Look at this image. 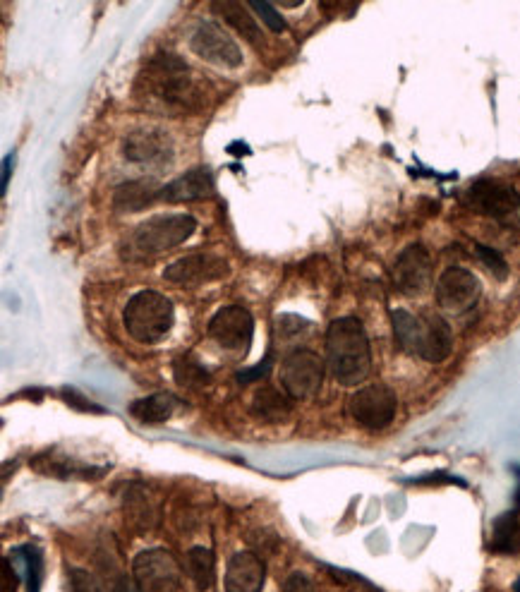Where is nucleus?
<instances>
[{"label": "nucleus", "instance_id": "1", "mask_svg": "<svg viewBox=\"0 0 520 592\" xmlns=\"http://www.w3.org/2000/svg\"><path fill=\"white\" fill-rule=\"evenodd\" d=\"M137 94L159 106L168 116L197 113L207 104L204 84L175 53H156L147 60L139 75Z\"/></svg>", "mask_w": 520, "mask_h": 592}, {"label": "nucleus", "instance_id": "2", "mask_svg": "<svg viewBox=\"0 0 520 592\" xmlns=\"http://www.w3.org/2000/svg\"><path fill=\"white\" fill-rule=\"evenodd\" d=\"M326 362L343 386L360 384L370 374L372 348L365 326L355 317L334 319L326 331Z\"/></svg>", "mask_w": 520, "mask_h": 592}, {"label": "nucleus", "instance_id": "3", "mask_svg": "<svg viewBox=\"0 0 520 592\" xmlns=\"http://www.w3.org/2000/svg\"><path fill=\"white\" fill-rule=\"evenodd\" d=\"M391 324L396 343L405 353H415L417 358L427 362H441L451 355V326L444 317H439V314L429 312L417 317V314L408 310H393Z\"/></svg>", "mask_w": 520, "mask_h": 592}, {"label": "nucleus", "instance_id": "4", "mask_svg": "<svg viewBox=\"0 0 520 592\" xmlns=\"http://www.w3.org/2000/svg\"><path fill=\"white\" fill-rule=\"evenodd\" d=\"M123 324L139 343H156L168 336L175 324V307L166 295L156 291H139L125 305Z\"/></svg>", "mask_w": 520, "mask_h": 592}, {"label": "nucleus", "instance_id": "5", "mask_svg": "<svg viewBox=\"0 0 520 592\" xmlns=\"http://www.w3.org/2000/svg\"><path fill=\"white\" fill-rule=\"evenodd\" d=\"M197 231L195 216L190 214H163L144 221L135 231V245L147 255H159L173 247L183 245Z\"/></svg>", "mask_w": 520, "mask_h": 592}, {"label": "nucleus", "instance_id": "6", "mask_svg": "<svg viewBox=\"0 0 520 592\" xmlns=\"http://www.w3.org/2000/svg\"><path fill=\"white\" fill-rule=\"evenodd\" d=\"M324 384V360L312 350H293L281 365V386L295 401L319 394Z\"/></svg>", "mask_w": 520, "mask_h": 592}, {"label": "nucleus", "instance_id": "7", "mask_svg": "<svg viewBox=\"0 0 520 592\" xmlns=\"http://www.w3.org/2000/svg\"><path fill=\"white\" fill-rule=\"evenodd\" d=\"M135 583L142 592H178L183 583V569L166 549L139 552L135 564Z\"/></svg>", "mask_w": 520, "mask_h": 592}, {"label": "nucleus", "instance_id": "8", "mask_svg": "<svg viewBox=\"0 0 520 592\" xmlns=\"http://www.w3.org/2000/svg\"><path fill=\"white\" fill-rule=\"evenodd\" d=\"M398 398L386 384H372L350 398V415L365 430H384L396 418Z\"/></svg>", "mask_w": 520, "mask_h": 592}, {"label": "nucleus", "instance_id": "9", "mask_svg": "<svg viewBox=\"0 0 520 592\" xmlns=\"http://www.w3.org/2000/svg\"><path fill=\"white\" fill-rule=\"evenodd\" d=\"M190 48L197 53L199 58L207 60L211 65H219V68L235 70L243 65V51L235 44L233 36L223 32L221 24L216 22H202L195 29L190 39Z\"/></svg>", "mask_w": 520, "mask_h": 592}, {"label": "nucleus", "instance_id": "10", "mask_svg": "<svg viewBox=\"0 0 520 592\" xmlns=\"http://www.w3.org/2000/svg\"><path fill=\"white\" fill-rule=\"evenodd\" d=\"M123 159L142 166H163L173 159V140L161 128H137L128 132L120 144Z\"/></svg>", "mask_w": 520, "mask_h": 592}, {"label": "nucleus", "instance_id": "11", "mask_svg": "<svg viewBox=\"0 0 520 592\" xmlns=\"http://www.w3.org/2000/svg\"><path fill=\"white\" fill-rule=\"evenodd\" d=\"M209 336L226 350H245L250 348L252 336H255V319L240 305L223 307L211 317Z\"/></svg>", "mask_w": 520, "mask_h": 592}, {"label": "nucleus", "instance_id": "12", "mask_svg": "<svg viewBox=\"0 0 520 592\" xmlns=\"http://www.w3.org/2000/svg\"><path fill=\"white\" fill-rule=\"evenodd\" d=\"M228 262L214 252H197L187 255L163 271V279L175 283V286H204V283L219 281L228 276Z\"/></svg>", "mask_w": 520, "mask_h": 592}, {"label": "nucleus", "instance_id": "13", "mask_svg": "<svg viewBox=\"0 0 520 592\" xmlns=\"http://www.w3.org/2000/svg\"><path fill=\"white\" fill-rule=\"evenodd\" d=\"M393 283L403 295H422L432 283V257L425 245H408L393 264Z\"/></svg>", "mask_w": 520, "mask_h": 592}, {"label": "nucleus", "instance_id": "14", "mask_svg": "<svg viewBox=\"0 0 520 592\" xmlns=\"http://www.w3.org/2000/svg\"><path fill=\"white\" fill-rule=\"evenodd\" d=\"M465 204L475 214L506 219L513 211L520 209V195L511 185L499 183V180H477L468 190V195H465Z\"/></svg>", "mask_w": 520, "mask_h": 592}, {"label": "nucleus", "instance_id": "15", "mask_svg": "<svg viewBox=\"0 0 520 592\" xmlns=\"http://www.w3.org/2000/svg\"><path fill=\"white\" fill-rule=\"evenodd\" d=\"M480 281L473 271L451 267L439 276L437 283V302L446 312H465L480 298Z\"/></svg>", "mask_w": 520, "mask_h": 592}, {"label": "nucleus", "instance_id": "16", "mask_svg": "<svg viewBox=\"0 0 520 592\" xmlns=\"http://www.w3.org/2000/svg\"><path fill=\"white\" fill-rule=\"evenodd\" d=\"M266 566L255 552L233 554L226 566V592H262Z\"/></svg>", "mask_w": 520, "mask_h": 592}, {"label": "nucleus", "instance_id": "17", "mask_svg": "<svg viewBox=\"0 0 520 592\" xmlns=\"http://www.w3.org/2000/svg\"><path fill=\"white\" fill-rule=\"evenodd\" d=\"M123 513H125V525L135 533L144 535L149 530L156 528L159 523V506L151 494L147 492V487L142 485H132L123 497Z\"/></svg>", "mask_w": 520, "mask_h": 592}, {"label": "nucleus", "instance_id": "18", "mask_svg": "<svg viewBox=\"0 0 520 592\" xmlns=\"http://www.w3.org/2000/svg\"><path fill=\"white\" fill-rule=\"evenodd\" d=\"M214 195V175L209 168H192L175 178L163 187L161 199L171 204H183V202H195V199H204Z\"/></svg>", "mask_w": 520, "mask_h": 592}, {"label": "nucleus", "instance_id": "19", "mask_svg": "<svg viewBox=\"0 0 520 592\" xmlns=\"http://www.w3.org/2000/svg\"><path fill=\"white\" fill-rule=\"evenodd\" d=\"M163 195V187L151 178L128 180V183L118 185L113 192V207L123 214H135V211L147 209L156 199Z\"/></svg>", "mask_w": 520, "mask_h": 592}, {"label": "nucleus", "instance_id": "20", "mask_svg": "<svg viewBox=\"0 0 520 592\" xmlns=\"http://www.w3.org/2000/svg\"><path fill=\"white\" fill-rule=\"evenodd\" d=\"M175 408H178V398L173 394H151L132 403L130 413L142 425H163L173 418Z\"/></svg>", "mask_w": 520, "mask_h": 592}, {"label": "nucleus", "instance_id": "21", "mask_svg": "<svg viewBox=\"0 0 520 592\" xmlns=\"http://www.w3.org/2000/svg\"><path fill=\"white\" fill-rule=\"evenodd\" d=\"M252 413L266 422L286 420L290 415V396L276 386H262L252 398Z\"/></svg>", "mask_w": 520, "mask_h": 592}, {"label": "nucleus", "instance_id": "22", "mask_svg": "<svg viewBox=\"0 0 520 592\" xmlns=\"http://www.w3.org/2000/svg\"><path fill=\"white\" fill-rule=\"evenodd\" d=\"M499 554H516L520 549V516L518 511L501 513L492 528V545Z\"/></svg>", "mask_w": 520, "mask_h": 592}, {"label": "nucleus", "instance_id": "23", "mask_svg": "<svg viewBox=\"0 0 520 592\" xmlns=\"http://www.w3.org/2000/svg\"><path fill=\"white\" fill-rule=\"evenodd\" d=\"M185 571L197 590H209L214 583V554L207 547H192L185 557Z\"/></svg>", "mask_w": 520, "mask_h": 592}, {"label": "nucleus", "instance_id": "24", "mask_svg": "<svg viewBox=\"0 0 520 592\" xmlns=\"http://www.w3.org/2000/svg\"><path fill=\"white\" fill-rule=\"evenodd\" d=\"M214 10L221 12L226 17L228 24H233L240 34L247 36L250 41H259V27L255 22V17L250 15V5L243 3H214Z\"/></svg>", "mask_w": 520, "mask_h": 592}, {"label": "nucleus", "instance_id": "25", "mask_svg": "<svg viewBox=\"0 0 520 592\" xmlns=\"http://www.w3.org/2000/svg\"><path fill=\"white\" fill-rule=\"evenodd\" d=\"M48 468L41 470V473L58 475L60 480H68V477H92L106 473V468H92V465H84L80 461H72V458H46Z\"/></svg>", "mask_w": 520, "mask_h": 592}, {"label": "nucleus", "instance_id": "26", "mask_svg": "<svg viewBox=\"0 0 520 592\" xmlns=\"http://www.w3.org/2000/svg\"><path fill=\"white\" fill-rule=\"evenodd\" d=\"M173 374H175V382L180 386H187V389H197V386H204L209 382V372L204 370L202 365H197V360L192 358L175 360Z\"/></svg>", "mask_w": 520, "mask_h": 592}, {"label": "nucleus", "instance_id": "27", "mask_svg": "<svg viewBox=\"0 0 520 592\" xmlns=\"http://www.w3.org/2000/svg\"><path fill=\"white\" fill-rule=\"evenodd\" d=\"M475 255L480 257V262L485 264V267L492 271L499 281H504L506 276H509V264H506V259L501 257L497 250H492V247H487V245H477Z\"/></svg>", "mask_w": 520, "mask_h": 592}, {"label": "nucleus", "instance_id": "28", "mask_svg": "<svg viewBox=\"0 0 520 592\" xmlns=\"http://www.w3.org/2000/svg\"><path fill=\"white\" fill-rule=\"evenodd\" d=\"M24 561H27V585H29V592H39L41 590V578H44V559H41L39 549L34 547H27L24 549Z\"/></svg>", "mask_w": 520, "mask_h": 592}, {"label": "nucleus", "instance_id": "29", "mask_svg": "<svg viewBox=\"0 0 520 592\" xmlns=\"http://www.w3.org/2000/svg\"><path fill=\"white\" fill-rule=\"evenodd\" d=\"M65 592H101V588L89 571L70 569L68 571V590Z\"/></svg>", "mask_w": 520, "mask_h": 592}, {"label": "nucleus", "instance_id": "30", "mask_svg": "<svg viewBox=\"0 0 520 592\" xmlns=\"http://www.w3.org/2000/svg\"><path fill=\"white\" fill-rule=\"evenodd\" d=\"M250 10H255L257 15L262 17V22L271 29V32H276V34L286 32V20L278 15L276 8L271 3H250Z\"/></svg>", "mask_w": 520, "mask_h": 592}, {"label": "nucleus", "instance_id": "31", "mask_svg": "<svg viewBox=\"0 0 520 592\" xmlns=\"http://www.w3.org/2000/svg\"><path fill=\"white\" fill-rule=\"evenodd\" d=\"M63 398H65V403H68L70 408L82 410V413H96V415L106 413L104 408L96 406V403H92V401H87V398H84L82 394H77V391L70 389V386H65V389H63Z\"/></svg>", "mask_w": 520, "mask_h": 592}, {"label": "nucleus", "instance_id": "32", "mask_svg": "<svg viewBox=\"0 0 520 592\" xmlns=\"http://www.w3.org/2000/svg\"><path fill=\"white\" fill-rule=\"evenodd\" d=\"M310 324L307 319L298 317V314H283V317H278V331L281 334H298V331L305 329V326Z\"/></svg>", "mask_w": 520, "mask_h": 592}, {"label": "nucleus", "instance_id": "33", "mask_svg": "<svg viewBox=\"0 0 520 592\" xmlns=\"http://www.w3.org/2000/svg\"><path fill=\"white\" fill-rule=\"evenodd\" d=\"M269 367H271V358H266L262 365H257V367H252V370H243L238 374V382L240 384H250V382H259V379L264 377L266 372H269Z\"/></svg>", "mask_w": 520, "mask_h": 592}, {"label": "nucleus", "instance_id": "34", "mask_svg": "<svg viewBox=\"0 0 520 592\" xmlns=\"http://www.w3.org/2000/svg\"><path fill=\"white\" fill-rule=\"evenodd\" d=\"M286 592H314V585L302 573H293L286 581Z\"/></svg>", "mask_w": 520, "mask_h": 592}, {"label": "nucleus", "instance_id": "35", "mask_svg": "<svg viewBox=\"0 0 520 592\" xmlns=\"http://www.w3.org/2000/svg\"><path fill=\"white\" fill-rule=\"evenodd\" d=\"M113 592H142L137 588L135 581H130V578H120V581L116 583V588H113Z\"/></svg>", "mask_w": 520, "mask_h": 592}, {"label": "nucleus", "instance_id": "36", "mask_svg": "<svg viewBox=\"0 0 520 592\" xmlns=\"http://www.w3.org/2000/svg\"><path fill=\"white\" fill-rule=\"evenodd\" d=\"M12 163H15V156L8 154L3 161V192L8 190V180H10V171H12Z\"/></svg>", "mask_w": 520, "mask_h": 592}]
</instances>
